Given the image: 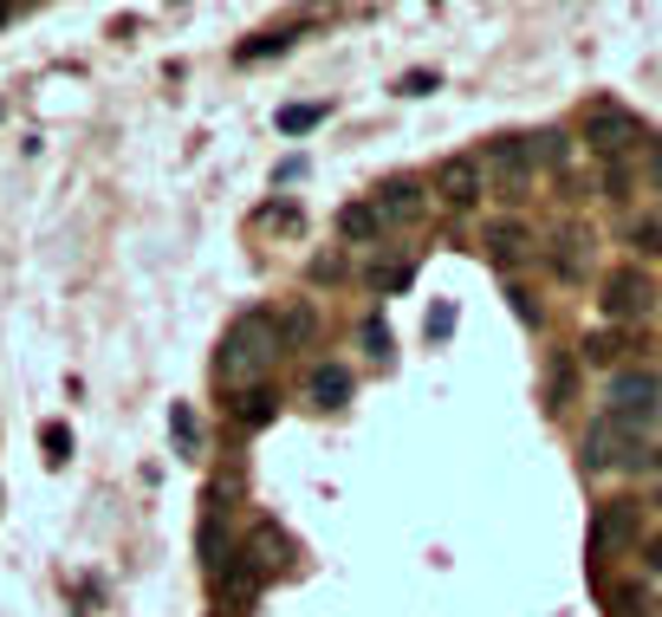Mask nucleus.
Instances as JSON below:
<instances>
[{
	"label": "nucleus",
	"mask_w": 662,
	"mask_h": 617,
	"mask_svg": "<svg viewBox=\"0 0 662 617\" xmlns=\"http://www.w3.org/2000/svg\"><path fill=\"white\" fill-rule=\"evenodd\" d=\"M273 358H280V332H273V319H266V312H247V319H234V325H227V339H221L215 378H221V384H247V378H260Z\"/></svg>",
	"instance_id": "nucleus-1"
},
{
	"label": "nucleus",
	"mask_w": 662,
	"mask_h": 617,
	"mask_svg": "<svg viewBox=\"0 0 662 617\" xmlns=\"http://www.w3.org/2000/svg\"><path fill=\"white\" fill-rule=\"evenodd\" d=\"M650 429H630L617 417H597L585 429V468H650L656 462V449L643 442Z\"/></svg>",
	"instance_id": "nucleus-2"
},
{
	"label": "nucleus",
	"mask_w": 662,
	"mask_h": 617,
	"mask_svg": "<svg viewBox=\"0 0 662 617\" xmlns=\"http://www.w3.org/2000/svg\"><path fill=\"white\" fill-rule=\"evenodd\" d=\"M604 403H611V417L630 429H650L662 410V378L656 371H611V390H604Z\"/></svg>",
	"instance_id": "nucleus-3"
},
{
	"label": "nucleus",
	"mask_w": 662,
	"mask_h": 617,
	"mask_svg": "<svg viewBox=\"0 0 662 617\" xmlns=\"http://www.w3.org/2000/svg\"><path fill=\"white\" fill-rule=\"evenodd\" d=\"M578 137H585L591 150H604V156H630L636 144H643V124H636L624 105H591L585 124H578Z\"/></svg>",
	"instance_id": "nucleus-4"
},
{
	"label": "nucleus",
	"mask_w": 662,
	"mask_h": 617,
	"mask_svg": "<svg viewBox=\"0 0 662 617\" xmlns=\"http://www.w3.org/2000/svg\"><path fill=\"white\" fill-rule=\"evenodd\" d=\"M656 306V286H650V273L643 267H617L604 280V312L617 319V325H636V319H650Z\"/></svg>",
	"instance_id": "nucleus-5"
},
{
	"label": "nucleus",
	"mask_w": 662,
	"mask_h": 617,
	"mask_svg": "<svg viewBox=\"0 0 662 617\" xmlns=\"http://www.w3.org/2000/svg\"><path fill=\"white\" fill-rule=\"evenodd\" d=\"M370 208H377L383 228H403V222H422V215H429V189H422L416 176H390L383 189L370 195Z\"/></svg>",
	"instance_id": "nucleus-6"
},
{
	"label": "nucleus",
	"mask_w": 662,
	"mask_h": 617,
	"mask_svg": "<svg viewBox=\"0 0 662 617\" xmlns=\"http://www.w3.org/2000/svg\"><path fill=\"white\" fill-rule=\"evenodd\" d=\"M624 552V546H636V501H597V513H591V552L604 559V552Z\"/></svg>",
	"instance_id": "nucleus-7"
},
{
	"label": "nucleus",
	"mask_w": 662,
	"mask_h": 617,
	"mask_svg": "<svg viewBox=\"0 0 662 617\" xmlns=\"http://www.w3.org/2000/svg\"><path fill=\"white\" fill-rule=\"evenodd\" d=\"M480 169H494V176L507 183V195H514L519 183H526V169H533V150H526V144H514V137H494V144H487V156H480Z\"/></svg>",
	"instance_id": "nucleus-8"
},
{
	"label": "nucleus",
	"mask_w": 662,
	"mask_h": 617,
	"mask_svg": "<svg viewBox=\"0 0 662 617\" xmlns=\"http://www.w3.org/2000/svg\"><path fill=\"white\" fill-rule=\"evenodd\" d=\"M436 183H441V195L455 202V208H475L480 202V163H461V156H448L436 169Z\"/></svg>",
	"instance_id": "nucleus-9"
},
{
	"label": "nucleus",
	"mask_w": 662,
	"mask_h": 617,
	"mask_svg": "<svg viewBox=\"0 0 662 617\" xmlns=\"http://www.w3.org/2000/svg\"><path fill=\"white\" fill-rule=\"evenodd\" d=\"M202 566H208V572H227V566H234V533H227V520H221V507H208V520H202Z\"/></svg>",
	"instance_id": "nucleus-10"
},
{
	"label": "nucleus",
	"mask_w": 662,
	"mask_h": 617,
	"mask_svg": "<svg viewBox=\"0 0 662 617\" xmlns=\"http://www.w3.org/2000/svg\"><path fill=\"white\" fill-rule=\"evenodd\" d=\"M312 403H325V410H338V403H344V396H351V371H344V364H319V371H312Z\"/></svg>",
	"instance_id": "nucleus-11"
},
{
	"label": "nucleus",
	"mask_w": 662,
	"mask_h": 617,
	"mask_svg": "<svg viewBox=\"0 0 662 617\" xmlns=\"http://www.w3.org/2000/svg\"><path fill=\"white\" fill-rule=\"evenodd\" d=\"M338 234H344V241H377L383 222H377V208H370V202H351V208H338Z\"/></svg>",
	"instance_id": "nucleus-12"
},
{
	"label": "nucleus",
	"mask_w": 662,
	"mask_h": 617,
	"mask_svg": "<svg viewBox=\"0 0 662 617\" xmlns=\"http://www.w3.org/2000/svg\"><path fill=\"white\" fill-rule=\"evenodd\" d=\"M169 435H176V456H183V462H202V429H195V410H188V403L169 410Z\"/></svg>",
	"instance_id": "nucleus-13"
},
{
	"label": "nucleus",
	"mask_w": 662,
	"mask_h": 617,
	"mask_svg": "<svg viewBox=\"0 0 662 617\" xmlns=\"http://www.w3.org/2000/svg\"><path fill=\"white\" fill-rule=\"evenodd\" d=\"M487 247H494V261H519V254L533 247V234L519 228V222H494V228H487Z\"/></svg>",
	"instance_id": "nucleus-14"
},
{
	"label": "nucleus",
	"mask_w": 662,
	"mask_h": 617,
	"mask_svg": "<svg viewBox=\"0 0 662 617\" xmlns=\"http://www.w3.org/2000/svg\"><path fill=\"white\" fill-rule=\"evenodd\" d=\"M325 117H331V105H280V117H273V124H280L286 137H305V130H319Z\"/></svg>",
	"instance_id": "nucleus-15"
},
{
	"label": "nucleus",
	"mask_w": 662,
	"mask_h": 617,
	"mask_svg": "<svg viewBox=\"0 0 662 617\" xmlns=\"http://www.w3.org/2000/svg\"><path fill=\"white\" fill-rule=\"evenodd\" d=\"M273 410H280V396H273V390H247V396L234 403V417H241L247 429H266V423H273Z\"/></svg>",
	"instance_id": "nucleus-16"
},
{
	"label": "nucleus",
	"mask_w": 662,
	"mask_h": 617,
	"mask_svg": "<svg viewBox=\"0 0 662 617\" xmlns=\"http://www.w3.org/2000/svg\"><path fill=\"white\" fill-rule=\"evenodd\" d=\"M39 449H46V462H52V468H66V462H72V429L46 423V429H39Z\"/></svg>",
	"instance_id": "nucleus-17"
},
{
	"label": "nucleus",
	"mask_w": 662,
	"mask_h": 617,
	"mask_svg": "<svg viewBox=\"0 0 662 617\" xmlns=\"http://www.w3.org/2000/svg\"><path fill=\"white\" fill-rule=\"evenodd\" d=\"M624 351H630L624 332H591V339H585V358H591V364H617Z\"/></svg>",
	"instance_id": "nucleus-18"
},
{
	"label": "nucleus",
	"mask_w": 662,
	"mask_h": 617,
	"mask_svg": "<svg viewBox=\"0 0 662 617\" xmlns=\"http://www.w3.org/2000/svg\"><path fill=\"white\" fill-rule=\"evenodd\" d=\"M293 27H280V33H260V39H247V46H241V59H247V66H254V59H273V52H286V46H293Z\"/></svg>",
	"instance_id": "nucleus-19"
},
{
	"label": "nucleus",
	"mask_w": 662,
	"mask_h": 617,
	"mask_svg": "<svg viewBox=\"0 0 662 617\" xmlns=\"http://www.w3.org/2000/svg\"><path fill=\"white\" fill-rule=\"evenodd\" d=\"M364 280H370V293H403L416 273H409V267H370Z\"/></svg>",
	"instance_id": "nucleus-20"
},
{
	"label": "nucleus",
	"mask_w": 662,
	"mask_h": 617,
	"mask_svg": "<svg viewBox=\"0 0 662 617\" xmlns=\"http://www.w3.org/2000/svg\"><path fill=\"white\" fill-rule=\"evenodd\" d=\"M526 150H533V163H565V156H572V144H565L558 130H546V137H533Z\"/></svg>",
	"instance_id": "nucleus-21"
},
{
	"label": "nucleus",
	"mask_w": 662,
	"mask_h": 617,
	"mask_svg": "<svg viewBox=\"0 0 662 617\" xmlns=\"http://www.w3.org/2000/svg\"><path fill=\"white\" fill-rule=\"evenodd\" d=\"M364 345H370V358H390V325H383V312L364 319Z\"/></svg>",
	"instance_id": "nucleus-22"
},
{
	"label": "nucleus",
	"mask_w": 662,
	"mask_h": 617,
	"mask_svg": "<svg viewBox=\"0 0 662 617\" xmlns=\"http://www.w3.org/2000/svg\"><path fill=\"white\" fill-rule=\"evenodd\" d=\"M630 241H636V247H650V254H656V247H662V222H636V228H630Z\"/></svg>",
	"instance_id": "nucleus-23"
},
{
	"label": "nucleus",
	"mask_w": 662,
	"mask_h": 617,
	"mask_svg": "<svg viewBox=\"0 0 662 617\" xmlns=\"http://www.w3.org/2000/svg\"><path fill=\"white\" fill-rule=\"evenodd\" d=\"M338 273H344V261H338V254H319V261H312V280H338Z\"/></svg>",
	"instance_id": "nucleus-24"
},
{
	"label": "nucleus",
	"mask_w": 662,
	"mask_h": 617,
	"mask_svg": "<svg viewBox=\"0 0 662 617\" xmlns=\"http://www.w3.org/2000/svg\"><path fill=\"white\" fill-rule=\"evenodd\" d=\"M403 91H409V98H422V91H436V72H409V78H403Z\"/></svg>",
	"instance_id": "nucleus-25"
},
{
	"label": "nucleus",
	"mask_w": 662,
	"mask_h": 617,
	"mask_svg": "<svg viewBox=\"0 0 662 617\" xmlns=\"http://www.w3.org/2000/svg\"><path fill=\"white\" fill-rule=\"evenodd\" d=\"M448 325H455V312H448V306L429 312V339H448Z\"/></svg>",
	"instance_id": "nucleus-26"
},
{
	"label": "nucleus",
	"mask_w": 662,
	"mask_h": 617,
	"mask_svg": "<svg viewBox=\"0 0 662 617\" xmlns=\"http://www.w3.org/2000/svg\"><path fill=\"white\" fill-rule=\"evenodd\" d=\"M643 566H650V579H662V533L643 546Z\"/></svg>",
	"instance_id": "nucleus-27"
},
{
	"label": "nucleus",
	"mask_w": 662,
	"mask_h": 617,
	"mask_svg": "<svg viewBox=\"0 0 662 617\" xmlns=\"http://www.w3.org/2000/svg\"><path fill=\"white\" fill-rule=\"evenodd\" d=\"M650 176H656V189H662V144L650 150Z\"/></svg>",
	"instance_id": "nucleus-28"
},
{
	"label": "nucleus",
	"mask_w": 662,
	"mask_h": 617,
	"mask_svg": "<svg viewBox=\"0 0 662 617\" xmlns=\"http://www.w3.org/2000/svg\"><path fill=\"white\" fill-rule=\"evenodd\" d=\"M0 27H7V7H0Z\"/></svg>",
	"instance_id": "nucleus-29"
},
{
	"label": "nucleus",
	"mask_w": 662,
	"mask_h": 617,
	"mask_svg": "<svg viewBox=\"0 0 662 617\" xmlns=\"http://www.w3.org/2000/svg\"><path fill=\"white\" fill-rule=\"evenodd\" d=\"M656 468H662V449H656Z\"/></svg>",
	"instance_id": "nucleus-30"
}]
</instances>
